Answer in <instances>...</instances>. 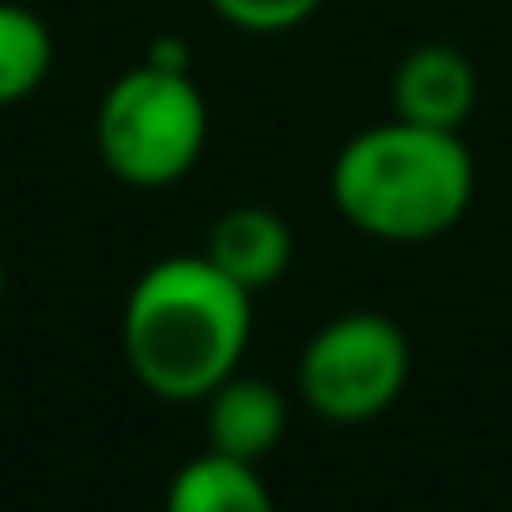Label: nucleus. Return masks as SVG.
I'll return each mask as SVG.
<instances>
[{"mask_svg":"<svg viewBox=\"0 0 512 512\" xmlns=\"http://www.w3.org/2000/svg\"><path fill=\"white\" fill-rule=\"evenodd\" d=\"M249 299L204 254L155 259L120 314V348L135 383L165 403H204L244 363L254 334Z\"/></svg>","mask_w":512,"mask_h":512,"instance_id":"obj_1","label":"nucleus"},{"mask_svg":"<svg viewBox=\"0 0 512 512\" xmlns=\"http://www.w3.org/2000/svg\"><path fill=\"white\" fill-rule=\"evenodd\" d=\"M478 189L473 155L458 130L408 120L368 125L343 140L329 170V194L343 219L383 244H428L463 224Z\"/></svg>","mask_w":512,"mask_h":512,"instance_id":"obj_2","label":"nucleus"},{"mask_svg":"<svg viewBox=\"0 0 512 512\" xmlns=\"http://www.w3.org/2000/svg\"><path fill=\"white\" fill-rule=\"evenodd\" d=\"M95 145L105 170L130 189H170L199 165L209 145V105L189 70L135 65L125 70L95 115Z\"/></svg>","mask_w":512,"mask_h":512,"instance_id":"obj_3","label":"nucleus"},{"mask_svg":"<svg viewBox=\"0 0 512 512\" xmlns=\"http://www.w3.org/2000/svg\"><path fill=\"white\" fill-rule=\"evenodd\" d=\"M408 334L373 309L329 319L299 353V393L324 423L358 428L383 418L408 388Z\"/></svg>","mask_w":512,"mask_h":512,"instance_id":"obj_4","label":"nucleus"},{"mask_svg":"<svg viewBox=\"0 0 512 512\" xmlns=\"http://www.w3.org/2000/svg\"><path fill=\"white\" fill-rule=\"evenodd\" d=\"M393 115L428 130H463L478 105V70L458 45H418L398 60L388 85Z\"/></svg>","mask_w":512,"mask_h":512,"instance_id":"obj_5","label":"nucleus"},{"mask_svg":"<svg viewBox=\"0 0 512 512\" xmlns=\"http://www.w3.org/2000/svg\"><path fill=\"white\" fill-rule=\"evenodd\" d=\"M204 433H209L214 453L239 458V463H259L284 443L289 403L269 378H254L239 368L204 398Z\"/></svg>","mask_w":512,"mask_h":512,"instance_id":"obj_6","label":"nucleus"},{"mask_svg":"<svg viewBox=\"0 0 512 512\" xmlns=\"http://www.w3.org/2000/svg\"><path fill=\"white\" fill-rule=\"evenodd\" d=\"M204 259L229 274L239 289L259 294L269 284H279L294 264V229L284 214L264 209V204H234L209 224L204 239Z\"/></svg>","mask_w":512,"mask_h":512,"instance_id":"obj_7","label":"nucleus"},{"mask_svg":"<svg viewBox=\"0 0 512 512\" xmlns=\"http://www.w3.org/2000/svg\"><path fill=\"white\" fill-rule=\"evenodd\" d=\"M165 512H274V498L254 463L204 448L170 478Z\"/></svg>","mask_w":512,"mask_h":512,"instance_id":"obj_8","label":"nucleus"},{"mask_svg":"<svg viewBox=\"0 0 512 512\" xmlns=\"http://www.w3.org/2000/svg\"><path fill=\"white\" fill-rule=\"evenodd\" d=\"M55 65V35L50 25L20 5V0H0V110L30 100Z\"/></svg>","mask_w":512,"mask_h":512,"instance_id":"obj_9","label":"nucleus"},{"mask_svg":"<svg viewBox=\"0 0 512 512\" xmlns=\"http://www.w3.org/2000/svg\"><path fill=\"white\" fill-rule=\"evenodd\" d=\"M219 20H229L234 30L249 35H284L299 30L324 0H209Z\"/></svg>","mask_w":512,"mask_h":512,"instance_id":"obj_10","label":"nucleus"},{"mask_svg":"<svg viewBox=\"0 0 512 512\" xmlns=\"http://www.w3.org/2000/svg\"><path fill=\"white\" fill-rule=\"evenodd\" d=\"M0 299H5V259H0Z\"/></svg>","mask_w":512,"mask_h":512,"instance_id":"obj_11","label":"nucleus"}]
</instances>
